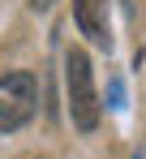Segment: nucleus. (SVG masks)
Instances as JSON below:
<instances>
[{"instance_id": "nucleus-2", "label": "nucleus", "mask_w": 146, "mask_h": 159, "mask_svg": "<svg viewBox=\"0 0 146 159\" xmlns=\"http://www.w3.org/2000/svg\"><path fill=\"white\" fill-rule=\"evenodd\" d=\"M34 103H39L34 73H0V133L22 129L34 116Z\"/></svg>"}, {"instance_id": "nucleus-3", "label": "nucleus", "mask_w": 146, "mask_h": 159, "mask_svg": "<svg viewBox=\"0 0 146 159\" xmlns=\"http://www.w3.org/2000/svg\"><path fill=\"white\" fill-rule=\"evenodd\" d=\"M73 17L77 30L95 43V48H112V26H107V0H73Z\"/></svg>"}, {"instance_id": "nucleus-5", "label": "nucleus", "mask_w": 146, "mask_h": 159, "mask_svg": "<svg viewBox=\"0 0 146 159\" xmlns=\"http://www.w3.org/2000/svg\"><path fill=\"white\" fill-rule=\"evenodd\" d=\"M138 159H142V155H138Z\"/></svg>"}, {"instance_id": "nucleus-4", "label": "nucleus", "mask_w": 146, "mask_h": 159, "mask_svg": "<svg viewBox=\"0 0 146 159\" xmlns=\"http://www.w3.org/2000/svg\"><path fill=\"white\" fill-rule=\"evenodd\" d=\"M52 4H56V0H30V9H34V13H43V9H52Z\"/></svg>"}, {"instance_id": "nucleus-1", "label": "nucleus", "mask_w": 146, "mask_h": 159, "mask_svg": "<svg viewBox=\"0 0 146 159\" xmlns=\"http://www.w3.org/2000/svg\"><path fill=\"white\" fill-rule=\"evenodd\" d=\"M65 90H69V116L82 133H90L99 125V90H95V73H90V56L82 48H69L65 56Z\"/></svg>"}]
</instances>
